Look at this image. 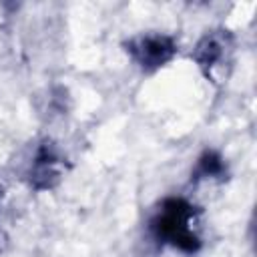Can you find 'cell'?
<instances>
[{
	"instance_id": "obj_2",
	"label": "cell",
	"mask_w": 257,
	"mask_h": 257,
	"mask_svg": "<svg viewBox=\"0 0 257 257\" xmlns=\"http://www.w3.org/2000/svg\"><path fill=\"white\" fill-rule=\"evenodd\" d=\"M131 50L143 66L157 68L173 56L175 46L167 36H143L137 42H133Z\"/></svg>"
},
{
	"instance_id": "obj_1",
	"label": "cell",
	"mask_w": 257,
	"mask_h": 257,
	"mask_svg": "<svg viewBox=\"0 0 257 257\" xmlns=\"http://www.w3.org/2000/svg\"><path fill=\"white\" fill-rule=\"evenodd\" d=\"M191 217H193L191 205H187L181 199H169L165 201L153 227L159 239H165L183 251H195L199 247V239L189 227Z\"/></svg>"
}]
</instances>
